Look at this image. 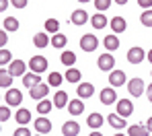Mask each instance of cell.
<instances>
[{
	"mask_svg": "<svg viewBox=\"0 0 152 136\" xmlns=\"http://www.w3.org/2000/svg\"><path fill=\"white\" fill-rule=\"evenodd\" d=\"M4 99H6L8 105H21L23 93H21L19 89H12V87H10V89H6V97H4Z\"/></svg>",
	"mask_w": 152,
	"mask_h": 136,
	"instance_id": "ba28073f",
	"label": "cell"
},
{
	"mask_svg": "<svg viewBox=\"0 0 152 136\" xmlns=\"http://www.w3.org/2000/svg\"><path fill=\"white\" fill-rule=\"evenodd\" d=\"M127 91H129V95H132V97H140V95L146 91L144 81H142V79H138V76H136V79H132V81L127 82Z\"/></svg>",
	"mask_w": 152,
	"mask_h": 136,
	"instance_id": "277c9868",
	"label": "cell"
},
{
	"mask_svg": "<svg viewBox=\"0 0 152 136\" xmlns=\"http://www.w3.org/2000/svg\"><path fill=\"white\" fill-rule=\"evenodd\" d=\"M33 43H35L37 48H48V46H50V37H48V31H41V33H37V35L33 37Z\"/></svg>",
	"mask_w": 152,
	"mask_h": 136,
	"instance_id": "83f0119b",
	"label": "cell"
},
{
	"mask_svg": "<svg viewBox=\"0 0 152 136\" xmlns=\"http://www.w3.org/2000/svg\"><path fill=\"white\" fill-rule=\"evenodd\" d=\"M62 82H64V76H62L60 72H51L50 76H48V85H50V87H60Z\"/></svg>",
	"mask_w": 152,
	"mask_h": 136,
	"instance_id": "1f68e13d",
	"label": "cell"
},
{
	"mask_svg": "<svg viewBox=\"0 0 152 136\" xmlns=\"http://www.w3.org/2000/svg\"><path fill=\"white\" fill-rule=\"evenodd\" d=\"M51 107H53V101H50V99H39L37 101V113H41V115H45V113H50Z\"/></svg>",
	"mask_w": 152,
	"mask_h": 136,
	"instance_id": "d4e9b609",
	"label": "cell"
},
{
	"mask_svg": "<svg viewBox=\"0 0 152 136\" xmlns=\"http://www.w3.org/2000/svg\"><path fill=\"white\" fill-rule=\"evenodd\" d=\"M0 99H2V97H0Z\"/></svg>",
	"mask_w": 152,
	"mask_h": 136,
	"instance_id": "681fc988",
	"label": "cell"
},
{
	"mask_svg": "<svg viewBox=\"0 0 152 136\" xmlns=\"http://www.w3.org/2000/svg\"><path fill=\"white\" fill-rule=\"evenodd\" d=\"M15 120H17V124H19V126H27V124L31 122V113H29V109L21 107L17 113H15Z\"/></svg>",
	"mask_w": 152,
	"mask_h": 136,
	"instance_id": "ffe728a7",
	"label": "cell"
},
{
	"mask_svg": "<svg viewBox=\"0 0 152 136\" xmlns=\"http://www.w3.org/2000/svg\"><path fill=\"white\" fill-rule=\"evenodd\" d=\"M97 46H99L97 35H93V33L88 35V33H86V35H82V37H80V48H82L84 52H95V50H97Z\"/></svg>",
	"mask_w": 152,
	"mask_h": 136,
	"instance_id": "3957f363",
	"label": "cell"
},
{
	"mask_svg": "<svg viewBox=\"0 0 152 136\" xmlns=\"http://www.w3.org/2000/svg\"><path fill=\"white\" fill-rule=\"evenodd\" d=\"M48 93H50V85H43V82H37V85H33V87L29 89V95H31V99H35V101L48 97Z\"/></svg>",
	"mask_w": 152,
	"mask_h": 136,
	"instance_id": "7a4b0ae2",
	"label": "cell"
},
{
	"mask_svg": "<svg viewBox=\"0 0 152 136\" xmlns=\"http://www.w3.org/2000/svg\"><path fill=\"white\" fill-rule=\"evenodd\" d=\"M27 66H29V64H25L23 60H12V62L8 64V72H10L12 76H23L27 72Z\"/></svg>",
	"mask_w": 152,
	"mask_h": 136,
	"instance_id": "52a82bcc",
	"label": "cell"
},
{
	"mask_svg": "<svg viewBox=\"0 0 152 136\" xmlns=\"http://www.w3.org/2000/svg\"><path fill=\"white\" fill-rule=\"evenodd\" d=\"M117 113L124 115V118L132 115V113H134V103H132L129 99H119V101H117Z\"/></svg>",
	"mask_w": 152,
	"mask_h": 136,
	"instance_id": "8fae6325",
	"label": "cell"
},
{
	"mask_svg": "<svg viewBox=\"0 0 152 136\" xmlns=\"http://www.w3.org/2000/svg\"><path fill=\"white\" fill-rule=\"evenodd\" d=\"M140 23L144 27H152V8H144V12L140 15Z\"/></svg>",
	"mask_w": 152,
	"mask_h": 136,
	"instance_id": "4dcf8cb0",
	"label": "cell"
},
{
	"mask_svg": "<svg viewBox=\"0 0 152 136\" xmlns=\"http://www.w3.org/2000/svg\"><path fill=\"white\" fill-rule=\"evenodd\" d=\"M68 111L72 113V115H80L82 111H84V103H82V99H72V101H68Z\"/></svg>",
	"mask_w": 152,
	"mask_h": 136,
	"instance_id": "ac0fdd59",
	"label": "cell"
},
{
	"mask_svg": "<svg viewBox=\"0 0 152 136\" xmlns=\"http://www.w3.org/2000/svg\"><path fill=\"white\" fill-rule=\"evenodd\" d=\"M78 2H82V4H84V2H88V0H78Z\"/></svg>",
	"mask_w": 152,
	"mask_h": 136,
	"instance_id": "c3c4849f",
	"label": "cell"
},
{
	"mask_svg": "<svg viewBox=\"0 0 152 136\" xmlns=\"http://www.w3.org/2000/svg\"><path fill=\"white\" fill-rule=\"evenodd\" d=\"M78 132H80V126H78V122H66L64 126H62V134L64 136H78Z\"/></svg>",
	"mask_w": 152,
	"mask_h": 136,
	"instance_id": "e0dca14e",
	"label": "cell"
},
{
	"mask_svg": "<svg viewBox=\"0 0 152 136\" xmlns=\"http://www.w3.org/2000/svg\"><path fill=\"white\" fill-rule=\"evenodd\" d=\"M103 46L109 50V52H115L117 48H119V39H117V33H113V35H107L105 39H103Z\"/></svg>",
	"mask_w": 152,
	"mask_h": 136,
	"instance_id": "7402d4cb",
	"label": "cell"
},
{
	"mask_svg": "<svg viewBox=\"0 0 152 136\" xmlns=\"http://www.w3.org/2000/svg\"><path fill=\"white\" fill-rule=\"evenodd\" d=\"M50 43L56 48V50H62V48H66V43H68V37L64 35V33H53V37L50 39Z\"/></svg>",
	"mask_w": 152,
	"mask_h": 136,
	"instance_id": "d6986e66",
	"label": "cell"
},
{
	"mask_svg": "<svg viewBox=\"0 0 152 136\" xmlns=\"http://www.w3.org/2000/svg\"><path fill=\"white\" fill-rule=\"evenodd\" d=\"M4 29H6V31H19V19L6 17V19H4Z\"/></svg>",
	"mask_w": 152,
	"mask_h": 136,
	"instance_id": "d6a6232c",
	"label": "cell"
},
{
	"mask_svg": "<svg viewBox=\"0 0 152 136\" xmlns=\"http://www.w3.org/2000/svg\"><path fill=\"white\" fill-rule=\"evenodd\" d=\"M97 64H99V68H101L103 72H111L113 66H115V58L111 54H101L99 60H97Z\"/></svg>",
	"mask_w": 152,
	"mask_h": 136,
	"instance_id": "8992f818",
	"label": "cell"
},
{
	"mask_svg": "<svg viewBox=\"0 0 152 136\" xmlns=\"http://www.w3.org/2000/svg\"><path fill=\"white\" fill-rule=\"evenodd\" d=\"M144 58H146V52H144V48H140V46H134V48H129V52H127V62H129V64H140Z\"/></svg>",
	"mask_w": 152,
	"mask_h": 136,
	"instance_id": "5b68a950",
	"label": "cell"
},
{
	"mask_svg": "<svg viewBox=\"0 0 152 136\" xmlns=\"http://www.w3.org/2000/svg\"><path fill=\"white\" fill-rule=\"evenodd\" d=\"M12 62V54H10V50H6V48H0V66H4V64H10Z\"/></svg>",
	"mask_w": 152,
	"mask_h": 136,
	"instance_id": "e575fe53",
	"label": "cell"
},
{
	"mask_svg": "<svg viewBox=\"0 0 152 136\" xmlns=\"http://www.w3.org/2000/svg\"><path fill=\"white\" fill-rule=\"evenodd\" d=\"M91 25L95 29H105L107 27V17L105 15H93L91 17Z\"/></svg>",
	"mask_w": 152,
	"mask_h": 136,
	"instance_id": "f1b7e54d",
	"label": "cell"
},
{
	"mask_svg": "<svg viewBox=\"0 0 152 136\" xmlns=\"http://www.w3.org/2000/svg\"><path fill=\"white\" fill-rule=\"evenodd\" d=\"M101 103H103V105H113V103H117V95H115V87H109V89H103V91H101Z\"/></svg>",
	"mask_w": 152,
	"mask_h": 136,
	"instance_id": "30bf717a",
	"label": "cell"
},
{
	"mask_svg": "<svg viewBox=\"0 0 152 136\" xmlns=\"http://www.w3.org/2000/svg\"><path fill=\"white\" fill-rule=\"evenodd\" d=\"M45 31H48V33H58V31H60V23H58L56 19H48V21H45Z\"/></svg>",
	"mask_w": 152,
	"mask_h": 136,
	"instance_id": "d590c367",
	"label": "cell"
},
{
	"mask_svg": "<svg viewBox=\"0 0 152 136\" xmlns=\"http://www.w3.org/2000/svg\"><path fill=\"white\" fill-rule=\"evenodd\" d=\"M10 4H12L15 8H25V6H27V0H10Z\"/></svg>",
	"mask_w": 152,
	"mask_h": 136,
	"instance_id": "ab89813d",
	"label": "cell"
},
{
	"mask_svg": "<svg viewBox=\"0 0 152 136\" xmlns=\"http://www.w3.org/2000/svg\"><path fill=\"white\" fill-rule=\"evenodd\" d=\"M109 25H111V31H113V33H117V35H119V33H124V31L127 29L126 19H121V17H113Z\"/></svg>",
	"mask_w": 152,
	"mask_h": 136,
	"instance_id": "2e32d148",
	"label": "cell"
},
{
	"mask_svg": "<svg viewBox=\"0 0 152 136\" xmlns=\"http://www.w3.org/2000/svg\"><path fill=\"white\" fill-rule=\"evenodd\" d=\"M103 122H105V120H103L101 113H88V118H86V124H88V128H93V130L101 128Z\"/></svg>",
	"mask_w": 152,
	"mask_h": 136,
	"instance_id": "44dd1931",
	"label": "cell"
},
{
	"mask_svg": "<svg viewBox=\"0 0 152 136\" xmlns=\"http://www.w3.org/2000/svg\"><path fill=\"white\" fill-rule=\"evenodd\" d=\"M138 4L142 8H152V0H138Z\"/></svg>",
	"mask_w": 152,
	"mask_h": 136,
	"instance_id": "b9f144b4",
	"label": "cell"
},
{
	"mask_svg": "<svg viewBox=\"0 0 152 136\" xmlns=\"http://www.w3.org/2000/svg\"><path fill=\"white\" fill-rule=\"evenodd\" d=\"M10 85H12V74L0 68V89H10Z\"/></svg>",
	"mask_w": 152,
	"mask_h": 136,
	"instance_id": "4316f807",
	"label": "cell"
},
{
	"mask_svg": "<svg viewBox=\"0 0 152 136\" xmlns=\"http://www.w3.org/2000/svg\"><path fill=\"white\" fill-rule=\"evenodd\" d=\"M117 4H127V0H115Z\"/></svg>",
	"mask_w": 152,
	"mask_h": 136,
	"instance_id": "7dc6e473",
	"label": "cell"
},
{
	"mask_svg": "<svg viewBox=\"0 0 152 136\" xmlns=\"http://www.w3.org/2000/svg\"><path fill=\"white\" fill-rule=\"evenodd\" d=\"M74 62H76V54L74 52H68V50L62 52V64H64V66H72Z\"/></svg>",
	"mask_w": 152,
	"mask_h": 136,
	"instance_id": "836d02e7",
	"label": "cell"
},
{
	"mask_svg": "<svg viewBox=\"0 0 152 136\" xmlns=\"http://www.w3.org/2000/svg\"><path fill=\"white\" fill-rule=\"evenodd\" d=\"M39 81H41V79H39V74H37V72H33V70L23 74V85H25L27 89H31L33 85H37Z\"/></svg>",
	"mask_w": 152,
	"mask_h": 136,
	"instance_id": "603a6c76",
	"label": "cell"
},
{
	"mask_svg": "<svg viewBox=\"0 0 152 136\" xmlns=\"http://www.w3.org/2000/svg\"><path fill=\"white\" fill-rule=\"evenodd\" d=\"M109 82H111V87H121L126 82V72L124 70H111L109 72Z\"/></svg>",
	"mask_w": 152,
	"mask_h": 136,
	"instance_id": "9a60e30c",
	"label": "cell"
},
{
	"mask_svg": "<svg viewBox=\"0 0 152 136\" xmlns=\"http://www.w3.org/2000/svg\"><path fill=\"white\" fill-rule=\"evenodd\" d=\"M111 2H113V0H95V6H97L99 12H103V10H107V8L111 6Z\"/></svg>",
	"mask_w": 152,
	"mask_h": 136,
	"instance_id": "8d00e7d4",
	"label": "cell"
},
{
	"mask_svg": "<svg viewBox=\"0 0 152 136\" xmlns=\"http://www.w3.org/2000/svg\"><path fill=\"white\" fill-rule=\"evenodd\" d=\"M146 58H148V62H150V64H152V50H150V52H148V54H146Z\"/></svg>",
	"mask_w": 152,
	"mask_h": 136,
	"instance_id": "bcb514c9",
	"label": "cell"
},
{
	"mask_svg": "<svg viewBox=\"0 0 152 136\" xmlns=\"http://www.w3.org/2000/svg\"><path fill=\"white\" fill-rule=\"evenodd\" d=\"M107 122H109V126L111 128H115V130H121V128H126V118L124 115H119V113H109V118H107Z\"/></svg>",
	"mask_w": 152,
	"mask_h": 136,
	"instance_id": "7c38bea8",
	"label": "cell"
},
{
	"mask_svg": "<svg viewBox=\"0 0 152 136\" xmlns=\"http://www.w3.org/2000/svg\"><path fill=\"white\" fill-rule=\"evenodd\" d=\"M8 4H10L8 0H0V12H4V10L8 8Z\"/></svg>",
	"mask_w": 152,
	"mask_h": 136,
	"instance_id": "7bdbcfd3",
	"label": "cell"
},
{
	"mask_svg": "<svg viewBox=\"0 0 152 136\" xmlns=\"http://www.w3.org/2000/svg\"><path fill=\"white\" fill-rule=\"evenodd\" d=\"M80 70L78 68H74V66H68V70H66V74H64V79L68 82H80Z\"/></svg>",
	"mask_w": 152,
	"mask_h": 136,
	"instance_id": "484cf974",
	"label": "cell"
},
{
	"mask_svg": "<svg viewBox=\"0 0 152 136\" xmlns=\"http://www.w3.org/2000/svg\"><path fill=\"white\" fill-rule=\"evenodd\" d=\"M86 21H88V12H86V10H82V8L74 10V12H72V17H70V23H72V25H78V27H80V25H84Z\"/></svg>",
	"mask_w": 152,
	"mask_h": 136,
	"instance_id": "5bb4252c",
	"label": "cell"
},
{
	"mask_svg": "<svg viewBox=\"0 0 152 136\" xmlns=\"http://www.w3.org/2000/svg\"><path fill=\"white\" fill-rule=\"evenodd\" d=\"M76 93H78V97H80V99H88V97H93L95 87H93V82H80Z\"/></svg>",
	"mask_w": 152,
	"mask_h": 136,
	"instance_id": "4fadbf2b",
	"label": "cell"
},
{
	"mask_svg": "<svg viewBox=\"0 0 152 136\" xmlns=\"http://www.w3.org/2000/svg\"><path fill=\"white\" fill-rule=\"evenodd\" d=\"M53 105L58 109L66 107V105H68V93H66V91H58L56 97H53Z\"/></svg>",
	"mask_w": 152,
	"mask_h": 136,
	"instance_id": "cb8c5ba5",
	"label": "cell"
},
{
	"mask_svg": "<svg viewBox=\"0 0 152 136\" xmlns=\"http://www.w3.org/2000/svg\"><path fill=\"white\" fill-rule=\"evenodd\" d=\"M31 134V132H29V130H27L25 126H21V128H19V130H15V136H29Z\"/></svg>",
	"mask_w": 152,
	"mask_h": 136,
	"instance_id": "60d3db41",
	"label": "cell"
},
{
	"mask_svg": "<svg viewBox=\"0 0 152 136\" xmlns=\"http://www.w3.org/2000/svg\"><path fill=\"white\" fill-rule=\"evenodd\" d=\"M146 128H148V132L152 134V118H148V122H146Z\"/></svg>",
	"mask_w": 152,
	"mask_h": 136,
	"instance_id": "f6af8a7d",
	"label": "cell"
},
{
	"mask_svg": "<svg viewBox=\"0 0 152 136\" xmlns=\"http://www.w3.org/2000/svg\"><path fill=\"white\" fill-rule=\"evenodd\" d=\"M33 126H35V130H37L39 134H50L51 132V122L45 118V115H39V118L35 120Z\"/></svg>",
	"mask_w": 152,
	"mask_h": 136,
	"instance_id": "9c48e42d",
	"label": "cell"
},
{
	"mask_svg": "<svg viewBox=\"0 0 152 136\" xmlns=\"http://www.w3.org/2000/svg\"><path fill=\"white\" fill-rule=\"evenodd\" d=\"M146 95H148V101L152 103V85H148V87H146Z\"/></svg>",
	"mask_w": 152,
	"mask_h": 136,
	"instance_id": "ee69618b",
	"label": "cell"
},
{
	"mask_svg": "<svg viewBox=\"0 0 152 136\" xmlns=\"http://www.w3.org/2000/svg\"><path fill=\"white\" fill-rule=\"evenodd\" d=\"M29 68H31L33 72H37V74L45 72V70H48V58H45V56H33V58L29 60Z\"/></svg>",
	"mask_w": 152,
	"mask_h": 136,
	"instance_id": "6da1fadb",
	"label": "cell"
},
{
	"mask_svg": "<svg viewBox=\"0 0 152 136\" xmlns=\"http://www.w3.org/2000/svg\"><path fill=\"white\" fill-rule=\"evenodd\" d=\"M8 118H10L8 103H6V105H0V122H8Z\"/></svg>",
	"mask_w": 152,
	"mask_h": 136,
	"instance_id": "74e56055",
	"label": "cell"
},
{
	"mask_svg": "<svg viewBox=\"0 0 152 136\" xmlns=\"http://www.w3.org/2000/svg\"><path fill=\"white\" fill-rule=\"evenodd\" d=\"M8 43V31L6 29H0V48H4Z\"/></svg>",
	"mask_w": 152,
	"mask_h": 136,
	"instance_id": "f35d334b",
	"label": "cell"
},
{
	"mask_svg": "<svg viewBox=\"0 0 152 136\" xmlns=\"http://www.w3.org/2000/svg\"><path fill=\"white\" fill-rule=\"evenodd\" d=\"M127 134L129 136H148V128H144V126H140V124H134V126H129V130H127Z\"/></svg>",
	"mask_w": 152,
	"mask_h": 136,
	"instance_id": "f546056e",
	"label": "cell"
}]
</instances>
